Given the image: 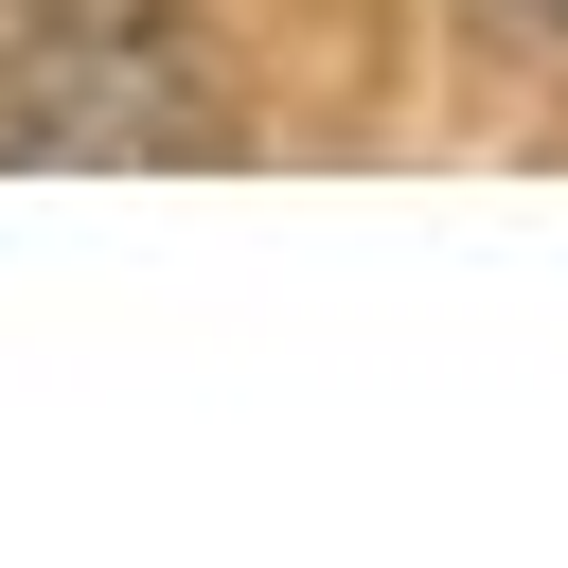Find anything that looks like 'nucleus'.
I'll return each instance as SVG.
<instances>
[{
	"label": "nucleus",
	"instance_id": "2",
	"mask_svg": "<svg viewBox=\"0 0 568 568\" xmlns=\"http://www.w3.org/2000/svg\"><path fill=\"white\" fill-rule=\"evenodd\" d=\"M515 18H532V36H568V0H515Z\"/></svg>",
	"mask_w": 568,
	"mask_h": 568
},
{
	"label": "nucleus",
	"instance_id": "1",
	"mask_svg": "<svg viewBox=\"0 0 568 568\" xmlns=\"http://www.w3.org/2000/svg\"><path fill=\"white\" fill-rule=\"evenodd\" d=\"M231 89L178 0H0V160L36 178H160L213 160Z\"/></svg>",
	"mask_w": 568,
	"mask_h": 568
}]
</instances>
